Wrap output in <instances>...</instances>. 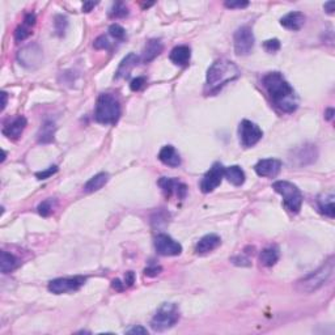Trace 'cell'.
Listing matches in <instances>:
<instances>
[{
	"label": "cell",
	"instance_id": "obj_13",
	"mask_svg": "<svg viewBox=\"0 0 335 335\" xmlns=\"http://www.w3.org/2000/svg\"><path fill=\"white\" fill-rule=\"evenodd\" d=\"M157 185L161 187L164 195L170 198L172 195H177L179 199H185L187 194V186L177 178H169V177H161Z\"/></svg>",
	"mask_w": 335,
	"mask_h": 335
},
{
	"label": "cell",
	"instance_id": "obj_7",
	"mask_svg": "<svg viewBox=\"0 0 335 335\" xmlns=\"http://www.w3.org/2000/svg\"><path fill=\"white\" fill-rule=\"evenodd\" d=\"M254 41L255 39H254L253 31H251L250 28L246 27V25L239 28L235 32V36H233L236 54L240 55V57H245V55L250 54L253 51Z\"/></svg>",
	"mask_w": 335,
	"mask_h": 335
},
{
	"label": "cell",
	"instance_id": "obj_18",
	"mask_svg": "<svg viewBox=\"0 0 335 335\" xmlns=\"http://www.w3.org/2000/svg\"><path fill=\"white\" fill-rule=\"evenodd\" d=\"M159 160L165 165L172 166V168H177L181 165V156L173 145H165L161 148L160 153H159Z\"/></svg>",
	"mask_w": 335,
	"mask_h": 335
},
{
	"label": "cell",
	"instance_id": "obj_42",
	"mask_svg": "<svg viewBox=\"0 0 335 335\" xmlns=\"http://www.w3.org/2000/svg\"><path fill=\"white\" fill-rule=\"evenodd\" d=\"M112 287L114 288L115 291H118V292H122V291H124L126 290V284L124 283H122L121 280H119V279H114V280L112 281Z\"/></svg>",
	"mask_w": 335,
	"mask_h": 335
},
{
	"label": "cell",
	"instance_id": "obj_1",
	"mask_svg": "<svg viewBox=\"0 0 335 335\" xmlns=\"http://www.w3.org/2000/svg\"><path fill=\"white\" fill-rule=\"evenodd\" d=\"M262 84L272 104L283 113H293L297 109V97L290 83L280 72H270L263 76Z\"/></svg>",
	"mask_w": 335,
	"mask_h": 335
},
{
	"label": "cell",
	"instance_id": "obj_25",
	"mask_svg": "<svg viewBox=\"0 0 335 335\" xmlns=\"http://www.w3.org/2000/svg\"><path fill=\"white\" fill-rule=\"evenodd\" d=\"M317 148H316V145H304L300 148V151L297 152L296 159L300 160V165H306V164H311L313 161H316L317 159Z\"/></svg>",
	"mask_w": 335,
	"mask_h": 335
},
{
	"label": "cell",
	"instance_id": "obj_10",
	"mask_svg": "<svg viewBox=\"0 0 335 335\" xmlns=\"http://www.w3.org/2000/svg\"><path fill=\"white\" fill-rule=\"evenodd\" d=\"M42 50L37 43L25 46L17 54V61L20 62L21 66L27 67V68H37L39 64L42 63Z\"/></svg>",
	"mask_w": 335,
	"mask_h": 335
},
{
	"label": "cell",
	"instance_id": "obj_17",
	"mask_svg": "<svg viewBox=\"0 0 335 335\" xmlns=\"http://www.w3.org/2000/svg\"><path fill=\"white\" fill-rule=\"evenodd\" d=\"M305 24V15L299 11L290 12L280 18V25L288 31H300Z\"/></svg>",
	"mask_w": 335,
	"mask_h": 335
},
{
	"label": "cell",
	"instance_id": "obj_15",
	"mask_svg": "<svg viewBox=\"0 0 335 335\" xmlns=\"http://www.w3.org/2000/svg\"><path fill=\"white\" fill-rule=\"evenodd\" d=\"M27 123V118L22 117V115H17V117L13 118L12 121H9L8 123L4 124L2 133H3L4 136L9 138V139H17L24 133Z\"/></svg>",
	"mask_w": 335,
	"mask_h": 335
},
{
	"label": "cell",
	"instance_id": "obj_40",
	"mask_svg": "<svg viewBox=\"0 0 335 335\" xmlns=\"http://www.w3.org/2000/svg\"><path fill=\"white\" fill-rule=\"evenodd\" d=\"M161 270L163 269H161L160 266H149V267L144 270V275L145 276H156V275L160 274Z\"/></svg>",
	"mask_w": 335,
	"mask_h": 335
},
{
	"label": "cell",
	"instance_id": "obj_46",
	"mask_svg": "<svg viewBox=\"0 0 335 335\" xmlns=\"http://www.w3.org/2000/svg\"><path fill=\"white\" fill-rule=\"evenodd\" d=\"M325 118H326L327 121H331L332 118H334V109H332V108H329V109L325 112Z\"/></svg>",
	"mask_w": 335,
	"mask_h": 335
},
{
	"label": "cell",
	"instance_id": "obj_44",
	"mask_svg": "<svg viewBox=\"0 0 335 335\" xmlns=\"http://www.w3.org/2000/svg\"><path fill=\"white\" fill-rule=\"evenodd\" d=\"M323 8H325V11H326L329 15H331V13H334V11H335V2H329V3H325Z\"/></svg>",
	"mask_w": 335,
	"mask_h": 335
},
{
	"label": "cell",
	"instance_id": "obj_19",
	"mask_svg": "<svg viewBox=\"0 0 335 335\" xmlns=\"http://www.w3.org/2000/svg\"><path fill=\"white\" fill-rule=\"evenodd\" d=\"M139 63V57L136 54H134V53H130V54L127 55V57H124L123 59H122L121 64H119V67H118L117 72H115V79H124V78H128V75L131 73V71H133L134 67H136V64Z\"/></svg>",
	"mask_w": 335,
	"mask_h": 335
},
{
	"label": "cell",
	"instance_id": "obj_26",
	"mask_svg": "<svg viewBox=\"0 0 335 335\" xmlns=\"http://www.w3.org/2000/svg\"><path fill=\"white\" fill-rule=\"evenodd\" d=\"M20 266V260L16 255L7 251H2V260H0V269L3 274H8V272L13 271Z\"/></svg>",
	"mask_w": 335,
	"mask_h": 335
},
{
	"label": "cell",
	"instance_id": "obj_37",
	"mask_svg": "<svg viewBox=\"0 0 335 335\" xmlns=\"http://www.w3.org/2000/svg\"><path fill=\"white\" fill-rule=\"evenodd\" d=\"M57 172H58V166L57 165H53V166H50L48 169L42 170V172L36 173V177L38 179H46V178H48V177H51V175L55 174V173H57Z\"/></svg>",
	"mask_w": 335,
	"mask_h": 335
},
{
	"label": "cell",
	"instance_id": "obj_5",
	"mask_svg": "<svg viewBox=\"0 0 335 335\" xmlns=\"http://www.w3.org/2000/svg\"><path fill=\"white\" fill-rule=\"evenodd\" d=\"M272 189L280 194L284 207L291 214H299L302 205V194L296 185L288 181H276L272 184Z\"/></svg>",
	"mask_w": 335,
	"mask_h": 335
},
{
	"label": "cell",
	"instance_id": "obj_45",
	"mask_svg": "<svg viewBox=\"0 0 335 335\" xmlns=\"http://www.w3.org/2000/svg\"><path fill=\"white\" fill-rule=\"evenodd\" d=\"M96 4L97 3H94V2H85V3L83 4V12H91L92 8H93Z\"/></svg>",
	"mask_w": 335,
	"mask_h": 335
},
{
	"label": "cell",
	"instance_id": "obj_11",
	"mask_svg": "<svg viewBox=\"0 0 335 335\" xmlns=\"http://www.w3.org/2000/svg\"><path fill=\"white\" fill-rule=\"evenodd\" d=\"M224 169L225 168L220 163H215L210 168L209 172L203 175L202 181H200V190H202V193H211L221 184L224 178Z\"/></svg>",
	"mask_w": 335,
	"mask_h": 335
},
{
	"label": "cell",
	"instance_id": "obj_4",
	"mask_svg": "<svg viewBox=\"0 0 335 335\" xmlns=\"http://www.w3.org/2000/svg\"><path fill=\"white\" fill-rule=\"evenodd\" d=\"M121 118V104L112 93L98 96L94 109V119L101 124H115Z\"/></svg>",
	"mask_w": 335,
	"mask_h": 335
},
{
	"label": "cell",
	"instance_id": "obj_30",
	"mask_svg": "<svg viewBox=\"0 0 335 335\" xmlns=\"http://www.w3.org/2000/svg\"><path fill=\"white\" fill-rule=\"evenodd\" d=\"M32 28L33 27L25 24V22H22V25L17 27V29L15 31L16 42H22V41H25L28 37L31 36V34L33 33V32H32Z\"/></svg>",
	"mask_w": 335,
	"mask_h": 335
},
{
	"label": "cell",
	"instance_id": "obj_31",
	"mask_svg": "<svg viewBox=\"0 0 335 335\" xmlns=\"http://www.w3.org/2000/svg\"><path fill=\"white\" fill-rule=\"evenodd\" d=\"M127 15H128V8L122 2H117L110 9V17L113 18H122L126 17Z\"/></svg>",
	"mask_w": 335,
	"mask_h": 335
},
{
	"label": "cell",
	"instance_id": "obj_12",
	"mask_svg": "<svg viewBox=\"0 0 335 335\" xmlns=\"http://www.w3.org/2000/svg\"><path fill=\"white\" fill-rule=\"evenodd\" d=\"M154 249L160 255L165 257H173V255H179L182 253V245L173 240L170 236L165 233H160L154 239Z\"/></svg>",
	"mask_w": 335,
	"mask_h": 335
},
{
	"label": "cell",
	"instance_id": "obj_38",
	"mask_svg": "<svg viewBox=\"0 0 335 335\" xmlns=\"http://www.w3.org/2000/svg\"><path fill=\"white\" fill-rule=\"evenodd\" d=\"M224 6L226 7V8H230V9H235V8H246V7L249 6V2H242V0H239V2H225L224 3Z\"/></svg>",
	"mask_w": 335,
	"mask_h": 335
},
{
	"label": "cell",
	"instance_id": "obj_9",
	"mask_svg": "<svg viewBox=\"0 0 335 335\" xmlns=\"http://www.w3.org/2000/svg\"><path fill=\"white\" fill-rule=\"evenodd\" d=\"M240 142L244 147L246 148H250L253 145L257 144L263 136V131L261 130L260 126L255 123H253L251 121L248 119H244V121L240 123Z\"/></svg>",
	"mask_w": 335,
	"mask_h": 335
},
{
	"label": "cell",
	"instance_id": "obj_27",
	"mask_svg": "<svg viewBox=\"0 0 335 335\" xmlns=\"http://www.w3.org/2000/svg\"><path fill=\"white\" fill-rule=\"evenodd\" d=\"M279 260V250L278 248H266L261 251L260 254V262L265 267H271L275 263L278 262Z\"/></svg>",
	"mask_w": 335,
	"mask_h": 335
},
{
	"label": "cell",
	"instance_id": "obj_41",
	"mask_svg": "<svg viewBox=\"0 0 335 335\" xmlns=\"http://www.w3.org/2000/svg\"><path fill=\"white\" fill-rule=\"evenodd\" d=\"M134 283H135V274H134L133 271L126 272V276H124V284H126V287H131Z\"/></svg>",
	"mask_w": 335,
	"mask_h": 335
},
{
	"label": "cell",
	"instance_id": "obj_43",
	"mask_svg": "<svg viewBox=\"0 0 335 335\" xmlns=\"http://www.w3.org/2000/svg\"><path fill=\"white\" fill-rule=\"evenodd\" d=\"M127 334H148V331H147V329H144V327L142 326H134L131 327V329L127 330Z\"/></svg>",
	"mask_w": 335,
	"mask_h": 335
},
{
	"label": "cell",
	"instance_id": "obj_6",
	"mask_svg": "<svg viewBox=\"0 0 335 335\" xmlns=\"http://www.w3.org/2000/svg\"><path fill=\"white\" fill-rule=\"evenodd\" d=\"M181 313L178 306L173 302H165L157 309L156 314L151 320V327L157 332H163L172 329L179 321Z\"/></svg>",
	"mask_w": 335,
	"mask_h": 335
},
{
	"label": "cell",
	"instance_id": "obj_36",
	"mask_svg": "<svg viewBox=\"0 0 335 335\" xmlns=\"http://www.w3.org/2000/svg\"><path fill=\"white\" fill-rule=\"evenodd\" d=\"M145 84H147V79H145L144 76H139V78L134 79L133 82H131V84H130L131 91H134V92L140 91V89H142V88L144 87Z\"/></svg>",
	"mask_w": 335,
	"mask_h": 335
},
{
	"label": "cell",
	"instance_id": "obj_32",
	"mask_svg": "<svg viewBox=\"0 0 335 335\" xmlns=\"http://www.w3.org/2000/svg\"><path fill=\"white\" fill-rule=\"evenodd\" d=\"M109 33L113 38H115L117 41H123L126 38V31L119 24H113L109 28Z\"/></svg>",
	"mask_w": 335,
	"mask_h": 335
},
{
	"label": "cell",
	"instance_id": "obj_3",
	"mask_svg": "<svg viewBox=\"0 0 335 335\" xmlns=\"http://www.w3.org/2000/svg\"><path fill=\"white\" fill-rule=\"evenodd\" d=\"M334 272V257H330L326 262L316 271L305 275L304 278L296 281V290L301 293H312L320 290L322 286L327 283Z\"/></svg>",
	"mask_w": 335,
	"mask_h": 335
},
{
	"label": "cell",
	"instance_id": "obj_29",
	"mask_svg": "<svg viewBox=\"0 0 335 335\" xmlns=\"http://www.w3.org/2000/svg\"><path fill=\"white\" fill-rule=\"evenodd\" d=\"M67 27H68V20H67L66 16L63 15H57L54 17V28L55 32L59 37L64 36L67 31Z\"/></svg>",
	"mask_w": 335,
	"mask_h": 335
},
{
	"label": "cell",
	"instance_id": "obj_33",
	"mask_svg": "<svg viewBox=\"0 0 335 335\" xmlns=\"http://www.w3.org/2000/svg\"><path fill=\"white\" fill-rule=\"evenodd\" d=\"M263 48H265L266 51L272 54V53H276L280 48V41L278 38H272V39H267L263 43Z\"/></svg>",
	"mask_w": 335,
	"mask_h": 335
},
{
	"label": "cell",
	"instance_id": "obj_47",
	"mask_svg": "<svg viewBox=\"0 0 335 335\" xmlns=\"http://www.w3.org/2000/svg\"><path fill=\"white\" fill-rule=\"evenodd\" d=\"M7 93L6 92H2V110H4L6 109V106H7Z\"/></svg>",
	"mask_w": 335,
	"mask_h": 335
},
{
	"label": "cell",
	"instance_id": "obj_39",
	"mask_svg": "<svg viewBox=\"0 0 335 335\" xmlns=\"http://www.w3.org/2000/svg\"><path fill=\"white\" fill-rule=\"evenodd\" d=\"M233 263L237 266H250V260H249V257H245V255H237V257H233L232 260Z\"/></svg>",
	"mask_w": 335,
	"mask_h": 335
},
{
	"label": "cell",
	"instance_id": "obj_35",
	"mask_svg": "<svg viewBox=\"0 0 335 335\" xmlns=\"http://www.w3.org/2000/svg\"><path fill=\"white\" fill-rule=\"evenodd\" d=\"M93 46L97 50H105V48L108 50V48H110V42L106 36H100L94 39Z\"/></svg>",
	"mask_w": 335,
	"mask_h": 335
},
{
	"label": "cell",
	"instance_id": "obj_20",
	"mask_svg": "<svg viewBox=\"0 0 335 335\" xmlns=\"http://www.w3.org/2000/svg\"><path fill=\"white\" fill-rule=\"evenodd\" d=\"M169 58L170 61H172L174 64H177V66H182V67L187 66L191 58L190 47L186 45L177 46V47H174L172 50Z\"/></svg>",
	"mask_w": 335,
	"mask_h": 335
},
{
	"label": "cell",
	"instance_id": "obj_21",
	"mask_svg": "<svg viewBox=\"0 0 335 335\" xmlns=\"http://www.w3.org/2000/svg\"><path fill=\"white\" fill-rule=\"evenodd\" d=\"M164 45L161 43L160 39H149L147 45H145L144 53H143V62L144 63H149L163 53Z\"/></svg>",
	"mask_w": 335,
	"mask_h": 335
},
{
	"label": "cell",
	"instance_id": "obj_14",
	"mask_svg": "<svg viewBox=\"0 0 335 335\" xmlns=\"http://www.w3.org/2000/svg\"><path fill=\"white\" fill-rule=\"evenodd\" d=\"M254 170L260 177H276L281 170V161L278 159H263L260 160L255 166Z\"/></svg>",
	"mask_w": 335,
	"mask_h": 335
},
{
	"label": "cell",
	"instance_id": "obj_23",
	"mask_svg": "<svg viewBox=\"0 0 335 335\" xmlns=\"http://www.w3.org/2000/svg\"><path fill=\"white\" fill-rule=\"evenodd\" d=\"M318 210H320L321 214H323L325 216H329V218H334L335 216V205H334V195L329 194V195H321L317 199Z\"/></svg>",
	"mask_w": 335,
	"mask_h": 335
},
{
	"label": "cell",
	"instance_id": "obj_28",
	"mask_svg": "<svg viewBox=\"0 0 335 335\" xmlns=\"http://www.w3.org/2000/svg\"><path fill=\"white\" fill-rule=\"evenodd\" d=\"M55 123L51 121H46L39 128L38 133V142L39 143H50L53 142L55 135Z\"/></svg>",
	"mask_w": 335,
	"mask_h": 335
},
{
	"label": "cell",
	"instance_id": "obj_8",
	"mask_svg": "<svg viewBox=\"0 0 335 335\" xmlns=\"http://www.w3.org/2000/svg\"><path fill=\"white\" fill-rule=\"evenodd\" d=\"M85 281H87V278L82 275H76L72 278H58L48 283V291L55 295L75 292L84 286Z\"/></svg>",
	"mask_w": 335,
	"mask_h": 335
},
{
	"label": "cell",
	"instance_id": "obj_24",
	"mask_svg": "<svg viewBox=\"0 0 335 335\" xmlns=\"http://www.w3.org/2000/svg\"><path fill=\"white\" fill-rule=\"evenodd\" d=\"M108 181H109L108 173H98L84 185V191L85 193H94V191L102 189L108 184Z\"/></svg>",
	"mask_w": 335,
	"mask_h": 335
},
{
	"label": "cell",
	"instance_id": "obj_16",
	"mask_svg": "<svg viewBox=\"0 0 335 335\" xmlns=\"http://www.w3.org/2000/svg\"><path fill=\"white\" fill-rule=\"evenodd\" d=\"M220 244V236L215 235V233H210V235L203 236L202 239L199 240V242L196 244L195 251L196 254H200V255H202V254L211 253V251L215 250Z\"/></svg>",
	"mask_w": 335,
	"mask_h": 335
},
{
	"label": "cell",
	"instance_id": "obj_34",
	"mask_svg": "<svg viewBox=\"0 0 335 335\" xmlns=\"http://www.w3.org/2000/svg\"><path fill=\"white\" fill-rule=\"evenodd\" d=\"M38 214L43 218H47L48 215H51L53 212V204H51V199H47L45 202H42L41 204L38 205Z\"/></svg>",
	"mask_w": 335,
	"mask_h": 335
},
{
	"label": "cell",
	"instance_id": "obj_2",
	"mask_svg": "<svg viewBox=\"0 0 335 335\" xmlns=\"http://www.w3.org/2000/svg\"><path fill=\"white\" fill-rule=\"evenodd\" d=\"M240 75H241V71L235 62L228 61V59H219L214 62L205 76L204 93L207 96H214L219 93L226 84L237 80Z\"/></svg>",
	"mask_w": 335,
	"mask_h": 335
},
{
	"label": "cell",
	"instance_id": "obj_22",
	"mask_svg": "<svg viewBox=\"0 0 335 335\" xmlns=\"http://www.w3.org/2000/svg\"><path fill=\"white\" fill-rule=\"evenodd\" d=\"M224 177H225L230 184L235 185V186H241V185H244L245 178H246L244 170L237 165L225 168V169H224Z\"/></svg>",
	"mask_w": 335,
	"mask_h": 335
}]
</instances>
